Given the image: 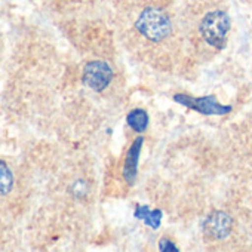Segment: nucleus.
<instances>
[{"instance_id":"obj_2","label":"nucleus","mask_w":252,"mask_h":252,"mask_svg":"<svg viewBox=\"0 0 252 252\" xmlns=\"http://www.w3.org/2000/svg\"><path fill=\"white\" fill-rule=\"evenodd\" d=\"M230 30V17L224 11L208 12L200 23V33L203 40L215 48H222Z\"/></svg>"},{"instance_id":"obj_9","label":"nucleus","mask_w":252,"mask_h":252,"mask_svg":"<svg viewBox=\"0 0 252 252\" xmlns=\"http://www.w3.org/2000/svg\"><path fill=\"white\" fill-rule=\"evenodd\" d=\"M14 186V175L9 169V166L0 160V196H5L12 190Z\"/></svg>"},{"instance_id":"obj_8","label":"nucleus","mask_w":252,"mask_h":252,"mask_svg":"<svg viewBox=\"0 0 252 252\" xmlns=\"http://www.w3.org/2000/svg\"><path fill=\"white\" fill-rule=\"evenodd\" d=\"M126 120H128V125L131 126L134 131L143 132L147 128V125H149V114L143 108H135V110H132L128 114Z\"/></svg>"},{"instance_id":"obj_10","label":"nucleus","mask_w":252,"mask_h":252,"mask_svg":"<svg viewBox=\"0 0 252 252\" xmlns=\"http://www.w3.org/2000/svg\"><path fill=\"white\" fill-rule=\"evenodd\" d=\"M159 249L162 251V252H166V251H178V248L177 246H174V243L171 242V240H168V239H162L160 242H159Z\"/></svg>"},{"instance_id":"obj_11","label":"nucleus","mask_w":252,"mask_h":252,"mask_svg":"<svg viewBox=\"0 0 252 252\" xmlns=\"http://www.w3.org/2000/svg\"><path fill=\"white\" fill-rule=\"evenodd\" d=\"M74 194H76L77 197L85 196V194H86V184L82 183V181H79V183L74 186Z\"/></svg>"},{"instance_id":"obj_5","label":"nucleus","mask_w":252,"mask_h":252,"mask_svg":"<svg viewBox=\"0 0 252 252\" xmlns=\"http://www.w3.org/2000/svg\"><path fill=\"white\" fill-rule=\"evenodd\" d=\"M233 227V220L225 212H212L203 221V231L212 239H224L228 236Z\"/></svg>"},{"instance_id":"obj_4","label":"nucleus","mask_w":252,"mask_h":252,"mask_svg":"<svg viewBox=\"0 0 252 252\" xmlns=\"http://www.w3.org/2000/svg\"><path fill=\"white\" fill-rule=\"evenodd\" d=\"M113 79L111 67L104 61H91L85 65L83 82L94 91H104Z\"/></svg>"},{"instance_id":"obj_3","label":"nucleus","mask_w":252,"mask_h":252,"mask_svg":"<svg viewBox=\"0 0 252 252\" xmlns=\"http://www.w3.org/2000/svg\"><path fill=\"white\" fill-rule=\"evenodd\" d=\"M174 99L189 108H193L202 114H206V116H221V114H227L231 107L228 105H222L217 101V98L214 95H206V96H199V98H194V96H190V95H184V94H180V95H175Z\"/></svg>"},{"instance_id":"obj_1","label":"nucleus","mask_w":252,"mask_h":252,"mask_svg":"<svg viewBox=\"0 0 252 252\" xmlns=\"http://www.w3.org/2000/svg\"><path fill=\"white\" fill-rule=\"evenodd\" d=\"M137 30L152 42H160L166 39L171 33V20L169 17L159 8H146L137 23Z\"/></svg>"},{"instance_id":"obj_6","label":"nucleus","mask_w":252,"mask_h":252,"mask_svg":"<svg viewBox=\"0 0 252 252\" xmlns=\"http://www.w3.org/2000/svg\"><path fill=\"white\" fill-rule=\"evenodd\" d=\"M143 143H144V138L138 137L132 143L128 155H126L125 168H123V177H125L126 181H128V184H132L134 180H135L137 169H138V159H140V153H141V149H143Z\"/></svg>"},{"instance_id":"obj_7","label":"nucleus","mask_w":252,"mask_h":252,"mask_svg":"<svg viewBox=\"0 0 252 252\" xmlns=\"http://www.w3.org/2000/svg\"><path fill=\"white\" fill-rule=\"evenodd\" d=\"M135 218L144 221L152 228H158L160 225V221H162V212L159 209L150 211L147 206H137V209H135Z\"/></svg>"}]
</instances>
